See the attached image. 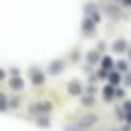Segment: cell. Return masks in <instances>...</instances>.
<instances>
[{"mask_svg": "<svg viewBox=\"0 0 131 131\" xmlns=\"http://www.w3.org/2000/svg\"><path fill=\"white\" fill-rule=\"evenodd\" d=\"M51 106L47 104V102H41V104H35V108H31V111H49Z\"/></svg>", "mask_w": 131, "mask_h": 131, "instance_id": "cell-3", "label": "cell"}, {"mask_svg": "<svg viewBox=\"0 0 131 131\" xmlns=\"http://www.w3.org/2000/svg\"><path fill=\"white\" fill-rule=\"evenodd\" d=\"M0 78H4V72H2V70H0Z\"/></svg>", "mask_w": 131, "mask_h": 131, "instance_id": "cell-12", "label": "cell"}, {"mask_svg": "<svg viewBox=\"0 0 131 131\" xmlns=\"http://www.w3.org/2000/svg\"><path fill=\"white\" fill-rule=\"evenodd\" d=\"M111 80H113V82H119V74H117V72H113V76H111Z\"/></svg>", "mask_w": 131, "mask_h": 131, "instance_id": "cell-10", "label": "cell"}, {"mask_svg": "<svg viewBox=\"0 0 131 131\" xmlns=\"http://www.w3.org/2000/svg\"><path fill=\"white\" fill-rule=\"evenodd\" d=\"M4 104H6V100H4V96H0V108H6Z\"/></svg>", "mask_w": 131, "mask_h": 131, "instance_id": "cell-11", "label": "cell"}, {"mask_svg": "<svg viewBox=\"0 0 131 131\" xmlns=\"http://www.w3.org/2000/svg\"><path fill=\"white\" fill-rule=\"evenodd\" d=\"M92 29H94V27H92V23H90V20H86V23H84V33H88V35H90V33H92Z\"/></svg>", "mask_w": 131, "mask_h": 131, "instance_id": "cell-4", "label": "cell"}, {"mask_svg": "<svg viewBox=\"0 0 131 131\" xmlns=\"http://www.w3.org/2000/svg\"><path fill=\"white\" fill-rule=\"evenodd\" d=\"M104 90H106V92H104V98H111V96H113V88H104Z\"/></svg>", "mask_w": 131, "mask_h": 131, "instance_id": "cell-8", "label": "cell"}, {"mask_svg": "<svg viewBox=\"0 0 131 131\" xmlns=\"http://www.w3.org/2000/svg\"><path fill=\"white\" fill-rule=\"evenodd\" d=\"M31 80H33L35 84H41V82H43V76H41L39 72H33V74H31Z\"/></svg>", "mask_w": 131, "mask_h": 131, "instance_id": "cell-1", "label": "cell"}, {"mask_svg": "<svg viewBox=\"0 0 131 131\" xmlns=\"http://www.w3.org/2000/svg\"><path fill=\"white\" fill-rule=\"evenodd\" d=\"M115 49H117V51H123V49H125V43H123V41L115 43Z\"/></svg>", "mask_w": 131, "mask_h": 131, "instance_id": "cell-7", "label": "cell"}, {"mask_svg": "<svg viewBox=\"0 0 131 131\" xmlns=\"http://www.w3.org/2000/svg\"><path fill=\"white\" fill-rule=\"evenodd\" d=\"M51 70H53V72H59V70H61V63H53Z\"/></svg>", "mask_w": 131, "mask_h": 131, "instance_id": "cell-9", "label": "cell"}, {"mask_svg": "<svg viewBox=\"0 0 131 131\" xmlns=\"http://www.w3.org/2000/svg\"><path fill=\"white\" fill-rule=\"evenodd\" d=\"M70 92H72V94H78V92H80V84H78V82H70Z\"/></svg>", "mask_w": 131, "mask_h": 131, "instance_id": "cell-2", "label": "cell"}, {"mask_svg": "<svg viewBox=\"0 0 131 131\" xmlns=\"http://www.w3.org/2000/svg\"><path fill=\"white\" fill-rule=\"evenodd\" d=\"M12 88H16V90H20V88H23V82H20L18 78H14V80H12Z\"/></svg>", "mask_w": 131, "mask_h": 131, "instance_id": "cell-5", "label": "cell"}, {"mask_svg": "<svg viewBox=\"0 0 131 131\" xmlns=\"http://www.w3.org/2000/svg\"><path fill=\"white\" fill-rule=\"evenodd\" d=\"M92 121H94V117H86V119H84V123H80V125H84V127H90V125H92Z\"/></svg>", "mask_w": 131, "mask_h": 131, "instance_id": "cell-6", "label": "cell"}]
</instances>
